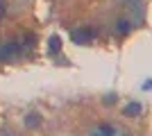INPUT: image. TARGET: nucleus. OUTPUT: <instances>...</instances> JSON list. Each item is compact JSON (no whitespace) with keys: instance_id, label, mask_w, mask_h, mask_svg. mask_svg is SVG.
I'll return each mask as SVG.
<instances>
[{"instance_id":"nucleus-1","label":"nucleus","mask_w":152,"mask_h":136,"mask_svg":"<svg viewBox=\"0 0 152 136\" xmlns=\"http://www.w3.org/2000/svg\"><path fill=\"white\" fill-rule=\"evenodd\" d=\"M93 39H95V32L91 27H80V30L73 32V41H75V43H89V41H93Z\"/></svg>"},{"instance_id":"nucleus-2","label":"nucleus","mask_w":152,"mask_h":136,"mask_svg":"<svg viewBox=\"0 0 152 136\" xmlns=\"http://www.w3.org/2000/svg\"><path fill=\"white\" fill-rule=\"evenodd\" d=\"M14 55H18V45L16 43H7V45L0 48V59H9V57H14Z\"/></svg>"},{"instance_id":"nucleus-3","label":"nucleus","mask_w":152,"mask_h":136,"mask_svg":"<svg viewBox=\"0 0 152 136\" xmlns=\"http://www.w3.org/2000/svg\"><path fill=\"white\" fill-rule=\"evenodd\" d=\"M139 111H141V104H139V102H129L125 109H123V113L132 118V116H139Z\"/></svg>"},{"instance_id":"nucleus-4","label":"nucleus","mask_w":152,"mask_h":136,"mask_svg":"<svg viewBox=\"0 0 152 136\" xmlns=\"http://www.w3.org/2000/svg\"><path fill=\"white\" fill-rule=\"evenodd\" d=\"M98 136H116V127L102 125V127H98Z\"/></svg>"},{"instance_id":"nucleus-5","label":"nucleus","mask_w":152,"mask_h":136,"mask_svg":"<svg viewBox=\"0 0 152 136\" xmlns=\"http://www.w3.org/2000/svg\"><path fill=\"white\" fill-rule=\"evenodd\" d=\"M59 36H50V55H57L59 52Z\"/></svg>"},{"instance_id":"nucleus-6","label":"nucleus","mask_w":152,"mask_h":136,"mask_svg":"<svg viewBox=\"0 0 152 136\" xmlns=\"http://www.w3.org/2000/svg\"><path fill=\"white\" fill-rule=\"evenodd\" d=\"M25 125H27V127H37V125H39V116H37V113H30V116L25 118Z\"/></svg>"},{"instance_id":"nucleus-7","label":"nucleus","mask_w":152,"mask_h":136,"mask_svg":"<svg viewBox=\"0 0 152 136\" xmlns=\"http://www.w3.org/2000/svg\"><path fill=\"white\" fill-rule=\"evenodd\" d=\"M129 27H132V25H129V20H118V32H121V34L129 32Z\"/></svg>"},{"instance_id":"nucleus-8","label":"nucleus","mask_w":152,"mask_h":136,"mask_svg":"<svg viewBox=\"0 0 152 136\" xmlns=\"http://www.w3.org/2000/svg\"><path fill=\"white\" fill-rule=\"evenodd\" d=\"M2 16H5V5L0 2V18H2Z\"/></svg>"}]
</instances>
